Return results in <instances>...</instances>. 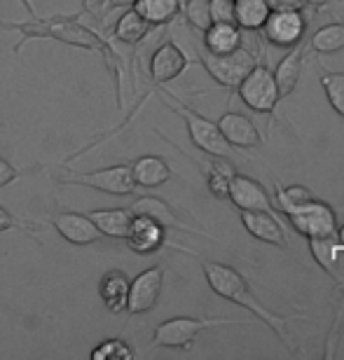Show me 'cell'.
I'll return each mask as SVG.
<instances>
[{"instance_id":"6da1fadb","label":"cell","mask_w":344,"mask_h":360,"mask_svg":"<svg viewBox=\"0 0 344 360\" xmlns=\"http://www.w3.org/2000/svg\"><path fill=\"white\" fill-rule=\"evenodd\" d=\"M28 12L26 21H12V19H0V31H12L19 33L21 40L14 45V52H21V47L31 40H52L61 42V45L84 49V52H94L103 56L106 68L110 70L113 82H115V96H117V105L122 108V61L120 54L115 52L113 42H108L101 33H96L94 28L84 26L80 17L82 14H52V17H42L35 12L31 0H19Z\"/></svg>"},{"instance_id":"7a4b0ae2","label":"cell","mask_w":344,"mask_h":360,"mask_svg":"<svg viewBox=\"0 0 344 360\" xmlns=\"http://www.w3.org/2000/svg\"><path fill=\"white\" fill-rule=\"evenodd\" d=\"M202 269H204L206 283H209V288L218 295V297L234 302V304H239V307L246 309V311H250L257 321L265 323V326L279 337V342H281L286 349H291L288 335H286V323L295 321L298 316H279L274 311H269V309L265 307L253 292H250L248 281L243 278L234 267H229V264H225V262L204 260Z\"/></svg>"},{"instance_id":"3957f363","label":"cell","mask_w":344,"mask_h":360,"mask_svg":"<svg viewBox=\"0 0 344 360\" xmlns=\"http://www.w3.org/2000/svg\"><path fill=\"white\" fill-rule=\"evenodd\" d=\"M157 94H160L162 103H167L171 110L183 117L185 127H188L190 141L195 143L197 150H202V153L209 157H227V160H232L234 148L223 139V134H220V129H218V122L204 117L202 112H197L195 108L183 103L176 94H171L167 89L157 87Z\"/></svg>"},{"instance_id":"277c9868","label":"cell","mask_w":344,"mask_h":360,"mask_svg":"<svg viewBox=\"0 0 344 360\" xmlns=\"http://www.w3.org/2000/svg\"><path fill=\"white\" fill-rule=\"evenodd\" d=\"M59 185L87 187V190L129 197L136 192V180L132 174V164H113V167L94 171H73V176H59Z\"/></svg>"},{"instance_id":"5b68a950","label":"cell","mask_w":344,"mask_h":360,"mask_svg":"<svg viewBox=\"0 0 344 360\" xmlns=\"http://www.w3.org/2000/svg\"><path fill=\"white\" fill-rule=\"evenodd\" d=\"M229 319H192V316H176V319L162 321L155 328L150 349H190L204 330L229 326Z\"/></svg>"},{"instance_id":"8992f818","label":"cell","mask_w":344,"mask_h":360,"mask_svg":"<svg viewBox=\"0 0 344 360\" xmlns=\"http://www.w3.org/2000/svg\"><path fill=\"white\" fill-rule=\"evenodd\" d=\"M199 63L206 73L211 75V80H216L220 87L225 89H236L241 80L246 77L253 66L257 63L255 54L248 52L246 47H239L229 54H209L206 49L199 52Z\"/></svg>"},{"instance_id":"52a82bcc","label":"cell","mask_w":344,"mask_h":360,"mask_svg":"<svg viewBox=\"0 0 344 360\" xmlns=\"http://www.w3.org/2000/svg\"><path fill=\"white\" fill-rule=\"evenodd\" d=\"M236 94H239L243 105L260 115H274L279 101H281L274 73L265 63H255L253 70L236 87Z\"/></svg>"},{"instance_id":"ba28073f","label":"cell","mask_w":344,"mask_h":360,"mask_svg":"<svg viewBox=\"0 0 344 360\" xmlns=\"http://www.w3.org/2000/svg\"><path fill=\"white\" fill-rule=\"evenodd\" d=\"M288 218L291 227L295 229L298 234H302L305 239H312V236H331L338 232V218H335V211L331 204L321 199H307L302 204L288 208L284 213Z\"/></svg>"},{"instance_id":"9c48e42d","label":"cell","mask_w":344,"mask_h":360,"mask_svg":"<svg viewBox=\"0 0 344 360\" xmlns=\"http://www.w3.org/2000/svg\"><path fill=\"white\" fill-rule=\"evenodd\" d=\"M164 290V267L155 264V267L143 269L136 274L129 283V297H127V311L132 316H143L153 311L157 302L162 297Z\"/></svg>"},{"instance_id":"30bf717a","label":"cell","mask_w":344,"mask_h":360,"mask_svg":"<svg viewBox=\"0 0 344 360\" xmlns=\"http://www.w3.org/2000/svg\"><path fill=\"white\" fill-rule=\"evenodd\" d=\"M260 31L269 45L291 49L305 40L307 19L300 10H272Z\"/></svg>"},{"instance_id":"8fae6325","label":"cell","mask_w":344,"mask_h":360,"mask_svg":"<svg viewBox=\"0 0 344 360\" xmlns=\"http://www.w3.org/2000/svg\"><path fill=\"white\" fill-rule=\"evenodd\" d=\"M49 225L63 241H68L70 246L84 248L94 246V243L103 241V234L98 232L94 220L89 218V213H75V211H61L49 218Z\"/></svg>"},{"instance_id":"7c38bea8","label":"cell","mask_w":344,"mask_h":360,"mask_svg":"<svg viewBox=\"0 0 344 360\" xmlns=\"http://www.w3.org/2000/svg\"><path fill=\"white\" fill-rule=\"evenodd\" d=\"M188 66H190L188 54H185L174 40H167L150 54L148 73L155 87H164V84L174 82L176 77H181L185 70H188Z\"/></svg>"},{"instance_id":"4fadbf2b","label":"cell","mask_w":344,"mask_h":360,"mask_svg":"<svg viewBox=\"0 0 344 360\" xmlns=\"http://www.w3.org/2000/svg\"><path fill=\"white\" fill-rule=\"evenodd\" d=\"M227 199L239 208V211H265V213H274L276 215V204L269 197V192L257 183V180L248 176L234 174L232 183H229Z\"/></svg>"},{"instance_id":"5bb4252c","label":"cell","mask_w":344,"mask_h":360,"mask_svg":"<svg viewBox=\"0 0 344 360\" xmlns=\"http://www.w3.org/2000/svg\"><path fill=\"white\" fill-rule=\"evenodd\" d=\"M125 241L136 255H153L167 246V227L148 215H134Z\"/></svg>"},{"instance_id":"9a60e30c","label":"cell","mask_w":344,"mask_h":360,"mask_svg":"<svg viewBox=\"0 0 344 360\" xmlns=\"http://www.w3.org/2000/svg\"><path fill=\"white\" fill-rule=\"evenodd\" d=\"M129 211H132V215H148V218L157 220L162 227H167V229H176V232H185V234H199V236H206V239H209V234L197 232V229L185 225L176 208L171 204H167L164 199L155 197V194H143V197H136L132 201V206H129Z\"/></svg>"},{"instance_id":"2e32d148","label":"cell","mask_w":344,"mask_h":360,"mask_svg":"<svg viewBox=\"0 0 344 360\" xmlns=\"http://www.w3.org/2000/svg\"><path fill=\"white\" fill-rule=\"evenodd\" d=\"M243 229L253 236V239L269 243L276 248H288V239H286V227L281 225L279 215L265 213V211H241L239 213Z\"/></svg>"},{"instance_id":"e0dca14e","label":"cell","mask_w":344,"mask_h":360,"mask_svg":"<svg viewBox=\"0 0 344 360\" xmlns=\"http://www.w3.org/2000/svg\"><path fill=\"white\" fill-rule=\"evenodd\" d=\"M218 129L223 134V139L232 146L234 150H250L257 148L262 143V136L257 131L255 122L246 117L243 112L229 110L218 120Z\"/></svg>"},{"instance_id":"ac0fdd59","label":"cell","mask_w":344,"mask_h":360,"mask_svg":"<svg viewBox=\"0 0 344 360\" xmlns=\"http://www.w3.org/2000/svg\"><path fill=\"white\" fill-rule=\"evenodd\" d=\"M129 283H132V278L122 269H110L101 276V281H98V297H101V304L108 314L127 311Z\"/></svg>"},{"instance_id":"d6986e66","label":"cell","mask_w":344,"mask_h":360,"mask_svg":"<svg viewBox=\"0 0 344 360\" xmlns=\"http://www.w3.org/2000/svg\"><path fill=\"white\" fill-rule=\"evenodd\" d=\"M132 174L136 180V187L155 190V187H162L171 180V167L160 155H141L132 162Z\"/></svg>"},{"instance_id":"ffe728a7","label":"cell","mask_w":344,"mask_h":360,"mask_svg":"<svg viewBox=\"0 0 344 360\" xmlns=\"http://www.w3.org/2000/svg\"><path fill=\"white\" fill-rule=\"evenodd\" d=\"M305 47H307L305 40L298 42V45H293L288 49V54L279 61L276 70H272V73H274V80H276V87H279V94H281V98L291 96V94L295 91V87H298L300 77H302Z\"/></svg>"},{"instance_id":"44dd1931","label":"cell","mask_w":344,"mask_h":360,"mask_svg":"<svg viewBox=\"0 0 344 360\" xmlns=\"http://www.w3.org/2000/svg\"><path fill=\"white\" fill-rule=\"evenodd\" d=\"M202 35L204 49L209 54H229L243 45V31L234 21H213Z\"/></svg>"},{"instance_id":"7402d4cb","label":"cell","mask_w":344,"mask_h":360,"mask_svg":"<svg viewBox=\"0 0 344 360\" xmlns=\"http://www.w3.org/2000/svg\"><path fill=\"white\" fill-rule=\"evenodd\" d=\"M89 218L94 220V225L98 227V232L103 234V239L125 241L134 215L129 208L110 206V208H96V211H89Z\"/></svg>"},{"instance_id":"603a6c76","label":"cell","mask_w":344,"mask_h":360,"mask_svg":"<svg viewBox=\"0 0 344 360\" xmlns=\"http://www.w3.org/2000/svg\"><path fill=\"white\" fill-rule=\"evenodd\" d=\"M150 31H153V26L134 7H127L113 26V40H117L127 47H136L148 38Z\"/></svg>"},{"instance_id":"cb8c5ba5","label":"cell","mask_w":344,"mask_h":360,"mask_svg":"<svg viewBox=\"0 0 344 360\" xmlns=\"http://www.w3.org/2000/svg\"><path fill=\"white\" fill-rule=\"evenodd\" d=\"M134 10L153 28H162L181 14V0H136Z\"/></svg>"},{"instance_id":"d4e9b609","label":"cell","mask_w":344,"mask_h":360,"mask_svg":"<svg viewBox=\"0 0 344 360\" xmlns=\"http://www.w3.org/2000/svg\"><path fill=\"white\" fill-rule=\"evenodd\" d=\"M310 241V253L312 257L317 260V264L324 269L328 276H331L335 283H340L338 274H335V267H338V260H340V243H338V236L331 234V236H312Z\"/></svg>"},{"instance_id":"484cf974","label":"cell","mask_w":344,"mask_h":360,"mask_svg":"<svg viewBox=\"0 0 344 360\" xmlns=\"http://www.w3.org/2000/svg\"><path fill=\"white\" fill-rule=\"evenodd\" d=\"M269 12L267 0H234V24L241 31H260Z\"/></svg>"},{"instance_id":"4316f807","label":"cell","mask_w":344,"mask_h":360,"mask_svg":"<svg viewBox=\"0 0 344 360\" xmlns=\"http://www.w3.org/2000/svg\"><path fill=\"white\" fill-rule=\"evenodd\" d=\"M236 174V169L232 167V162L227 157H211V164L206 169V187L216 199H227L229 183Z\"/></svg>"},{"instance_id":"83f0119b","label":"cell","mask_w":344,"mask_h":360,"mask_svg":"<svg viewBox=\"0 0 344 360\" xmlns=\"http://www.w3.org/2000/svg\"><path fill=\"white\" fill-rule=\"evenodd\" d=\"M310 47L317 54H335L344 49V24H328L321 26L317 33L312 35Z\"/></svg>"},{"instance_id":"f1b7e54d","label":"cell","mask_w":344,"mask_h":360,"mask_svg":"<svg viewBox=\"0 0 344 360\" xmlns=\"http://www.w3.org/2000/svg\"><path fill=\"white\" fill-rule=\"evenodd\" d=\"M136 356L134 347L122 337H110V340H103L98 347L91 349L89 358L91 360H132Z\"/></svg>"},{"instance_id":"f546056e","label":"cell","mask_w":344,"mask_h":360,"mask_svg":"<svg viewBox=\"0 0 344 360\" xmlns=\"http://www.w3.org/2000/svg\"><path fill=\"white\" fill-rule=\"evenodd\" d=\"M181 12H183L185 21L199 33H204L206 28L213 24L209 0H181Z\"/></svg>"},{"instance_id":"4dcf8cb0","label":"cell","mask_w":344,"mask_h":360,"mask_svg":"<svg viewBox=\"0 0 344 360\" xmlns=\"http://www.w3.org/2000/svg\"><path fill=\"white\" fill-rule=\"evenodd\" d=\"M321 87H324L333 110L344 117V73H324L321 75Z\"/></svg>"},{"instance_id":"1f68e13d","label":"cell","mask_w":344,"mask_h":360,"mask_svg":"<svg viewBox=\"0 0 344 360\" xmlns=\"http://www.w3.org/2000/svg\"><path fill=\"white\" fill-rule=\"evenodd\" d=\"M312 199V192L305 185H288V187H279L276 190V208L281 213H286L288 208L302 204V201Z\"/></svg>"},{"instance_id":"d6a6232c","label":"cell","mask_w":344,"mask_h":360,"mask_svg":"<svg viewBox=\"0 0 344 360\" xmlns=\"http://www.w3.org/2000/svg\"><path fill=\"white\" fill-rule=\"evenodd\" d=\"M31 227L33 225L21 222L17 215H12V211H7V208L0 204V234L3 232H33Z\"/></svg>"},{"instance_id":"836d02e7","label":"cell","mask_w":344,"mask_h":360,"mask_svg":"<svg viewBox=\"0 0 344 360\" xmlns=\"http://www.w3.org/2000/svg\"><path fill=\"white\" fill-rule=\"evenodd\" d=\"M213 21H234V0H209Z\"/></svg>"},{"instance_id":"e575fe53","label":"cell","mask_w":344,"mask_h":360,"mask_svg":"<svg viewBox=\"0 0 344 360\" xmlns=\"http://www.w3.org/2000/svg\"><path fill=\"white\" fill-rule=\"evenodd\" d=\"M24 176L21 171L14 167L12 162H7L5 157H0V190L7 185H12V183H17V180Z\"/></svg>"},{"instance_id":"d590c367","label":"cell","mask_w":344,"mask_h":360,"mask_svg":"<svg viewBox=\"0 0 344 360\" xmlns=\"http://www.w3.org/2000/svg\"><path fill=\"white\" fill-rule=\"evenodd\" d=\"M82 10L80 14H89V17H96L101 19L103 12L108 10V0H80Z\"/></svg>"},{"instance_id":"8d00e7d4","label":"cell","mask_w":344,"mask_h":360,"mask_svg":"<svg viewBox=\"0 0 344 360\" xmlns=\"http://www.w3.org/2000/svg\"><path fill=\"white\" fill-rule=\"evenodd\" d=\"M269 10H300L302 12L307 3L305 0H267Z\"/></svg>"},{"instance_id":"74e56055","label":"cell","mask_w":344,"mask_h":360,"mask_svg":"<svg viewBox=\"0 0 344 360\" xmlns=\"http://www.w3.org/2000/svg\"><path fill=\"white\" fill-rule=\"evenodd\" d=\"M136 0H108V10H127V7H134Z\"/></svg>"},{"instance_id":"f35d334b","label":"cell","mask_w":344,"mask_h":360,"mask_svg":"<svg viewBox=\"0 0 344 360\" xmlns=\"http://www.w3.org/2000/svg\"><path fill=\"white\" fill-rule=\"evenodd\" d=\"M307 7H314V10H324V7L328 5V0H305Z\"/></svg>"},{"instance_id":"ab89813d","label":"cell","mask_w":344,"mask_h":360,"mask_svg":"<svg viewBox=\"0 0 344 360\" xmlns=\"http://www.w3.org/2000/svg\"><path fill=\"white\" fill-rule=\"evenodd\" d=\"M335 236H338V243H340V248L344 250V225L338 227V232H335Z\"/></svg>"}]
</instances>
